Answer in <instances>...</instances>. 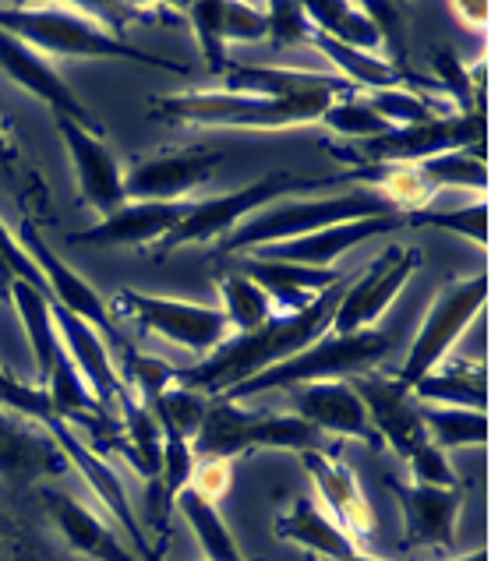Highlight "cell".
<instances>
[{
  "mask_svg": "<svg viewBox=\"0 0 491 561\" xmlns=\"http://www.w3.org/2000/svg\"><path fill=\"white\" fill-rule=\"evenodd\" d=\"M410 473H414V484H432V488H459L456 470L446 462V453H438L435 445L418 448L414 456L407 459Z\"/></svg>",
  "mask_w": 491,
  "mask_h": 561,
  "instance_id": "obj_40",
  "label": "cell"
},
{
  "mask_svg": "<svg viewBox=\"0 0 491 561\" xmlns=\"http://www.w3.org/2000/svg\"><path fill=\"white\" fill-rule=\"evenodd\" d=\"M332 131H340L346 138H354V141H364V138H378V135H386L389 131V124L375 114V110L364 103V95L361 92H346V95H336L326 110H322V117Z\"/></svg>",
  "mask_w": 491,
  "mask_h": 561,
  "instance_id": "obj_35",
  "label": "cell"
},
{
  "mask_svg": "<svg viewBox=\"0 0 491 561\" xmlns=\"http://www.w3.org/2000/svg\"><path fill=\"white\" fill-rule=\"evenodd\" d=\"M46 505H50L60 534L68 537L75 551H82L96 561H135V554L117 540L114 526H106L89 505L75 502L65 491H46Z\"/></svg>",
  "mask_w": 491,
  "mask_h": 561,
  "instance_id": "obj_25",
  "label": "cell"
},
{
  "mask_svg": "<svg viewBox=\"0 0 491 561\" xmlns=\"http://www.w3.org/2000/svg\"><path fill=\"white\" fill-rule=\"evenodd\" d=\"M0 68H4L14 82H19L22 89H28L33 95H39V100L54 110L57 117H68L75 121L78 127H85V131L100 135L103 138V127L100 121L89 114V110L82 106L71 95V89L60 82V75L50 68V64L43 60L39 50H33L28 43L8 36V32H0Z\"/></svg>",
  "mask_w": 491,
  "mask_h": 561,
  "instance_id": "obj_19",
  "label": "cell"
},
{
  "mask_svg": "<svg viewBox=\"0 0 491 561\" xmlns=\"http://www.w3.org/2000/svg\"><path fill=\"white\" fill-rule=\"evenodd\" d=\"M375 216H403V208L375 187H357L332 198L265 205L259 213H251V219L241 222L233 233L219 240V251L241 254L244 248L255 251L265 244H283V240H297L319 233L326 227H340V222H354V219H375Z\"/></svg>",
  "mask_w": 491,
  "mask_h": 561,
  "instance_id": "obj_4",
  "label": "cell"
},
{
  "mask_svg": "<svg viewBox=\"0 0 491 561\" xmlns=\"http://www.w3.org/2000/svg\"><path fill=\"white\" fill-rule=\"evenodd\" d=\"M276 534L283 540L297 543V548H305L319 558H329V561L351 558L361 551L357 543L343 534V526L322 508V502L315 499V494H300V499H294V505L279 516Z\"/></svg>",
  "mask_w": 491,
  "mask_h": 561,
  "instance_id": "obj_24",
  "label": "cell"
},
{
  "mask_svg": "<svg viewBox=\"0 0 491 561\" xmlns=\"http://www.w3.org/2000/svg\"><path fill=\"white\" fill-rule=\"evenodd\" d=\"M407 227V216H375V219H354V222H340V227H326L319 233L297 237V240H283V244H265L251 251V259H265V262H290V265H308V268H329L332 259H340L343 251H351L364 244L368 237L378 233H392Z\"/></svg>",
  "mask_w": 491,
  "mask_h": 561,
  "instance_id": "obj_18",
  "label": "cell"
},
{
  "mask_svg": "<svg viewBox=\"0 0 491 561\" xmlns=\"http://www.w3.org/2000/svg\"><path fill=\"white\" fill-rule=\"evenodd\" d=\"M421 407V424L427 445H435L438 453L459 445H484L488 442V413L478 410H459V407H432V403H418Z\"/></svg>",
  "mask_w": 491,
  "mask_h": 561,
  "instance_id": "obj_30",
  "label": "cell"
},
{
  "mask_svg": "<svg viewBox=\"0 0 491 561\" xmlns=\"http://www.w3.org/2000/svg\"><path fill=\"white\" fill-rule=\"evenodd\" d=\"M392 494L400 499L407 519V543L410 548H449L464 505L459 488H432V484H403V480H386Z\"/></svg>",
  "mask_w": 491,
  "mask_h": 561,
  "instance_id": "obj_21",
  "label": "cell"
},
{
  "mask_svg": "<svg viewBox=\"0 0 491 561\" xmlns=\"http://www.w3.org/2000/svg\"><path fill=\"white\" fill-rule=\"evenodd\" d=\"M484 300H488V276L449 286V290L432 304V311H427L424 325L418 332L414 346H410V354L400 367V375H396V381L407 385V389H414L427 371H435L438 360L446 357L453 343L459 340V332L473 322V314L484 311Z\"/></svg>",
  "mask_w": 491,
  "mask_h": 561,
  "instance_id": "obj_10",
  "label": "cell"
},
{
  "mask_svg": "<svg viewBox=\"0 0 491 561\" xmlns=\"http://www.w3.org/2000/svg\"><path fill=\"white\" fill-rule=\"evenodd\" d=\"M57 131L71 152L82 202L89 208H96L103 219L110 213H117L121 205H128V198H124V170L117 167L114 152L103 146V138L85 131V127H78L68 117H57Z\"/></svg>",
  "mask_w": 491,
  "mask_h": 561,
  "instance_id": "obj_17",
  "label": "cell"
},
{
  "mask_svg": "<svg viewBox=\"0 0 491 561\" xmlns=\"http://www.w3.org/2000/svg\"><path fill=\"white\" fill-rule=\"evenodd\" d=\"M152 117L178 124H205V127H290L311 124L322 117L329 103L305 100H269V95H241V92H184L152 100Z\"/></svg>",
  "mask_w": 491,
  "mask_h": 561,
  "instance_id": "obj_7",
  "label": "cell"
},
{
  "mask_svg": "<svg viewBox=\"0 0 491 561\" xmlns=\"http://www.w3.org/2000/svg\"><path fill=\"white\" fill-rule=\"evenodd\" d=\"M449 561H488V548L473 551V554H464V558H449Z\"/></svg>",
  "mask_w": 491,
  "mask_h": 561,
  "instance_id": "obj_43",
  "label": "cell"
},
{
  "mask_svg": "<svg viewBox=\"0 0 491 561\" xmlns=\"http://www.w3.org/2000/svg\"><path fill=\"white\" fill-rule=\"evenodd\" d=\"M418 268H421L418 248H386L361 272V279L346 286V294L336 304V314L329 322V335H354L372 329L389 311V304Z\"/></svg>",
  "mask_w": 491,
  "mask_h": 561,
  "instance_id": "obj_11",
  "label": "cell"
},
{
  "mask_svg": "<svg viewBox=\"0 0 491 561\" xmlns=\"http://www.w3.org/2000/svg\"><path fill=\"white\" fill-rule=\"evenodd\" d=\"M54 322L60 332V346H65V354L71 357V364L78 367V371L89 378V389L100 399V407H106L110 396L124 399L132 392L128 385L121 381V375L114 371V364H110L106 343L96 335V329H89L82 318H75L71 311L57 308V304H54Z\"/></svg>",
  "mask_w": 491,
  "mask_h": 561,
  "instance_id": "obj_23",
  "label": "cell"
},
{
  "mask_svg": "<svg viewBox=\"0 0 491 561\" xmlns=\"http://www.w3.org/2000/svg\"><path fill=\"white\" fill-rule=\"evenodd\" d=\"M269 14V36L276 43H300L311 36V25L300 4H265Z\"/></svg>",
  "mask_w": 491,
  "mask_h": 561,
  "instance_id": "obj_41",
  "label": "cell"
},
{
  "mask_svg": "<svg viewBox=\"0 0 491 561\" xmlns=\"http://www.w3.org/2000/svg\"><path fill=\"white\" fill-rule=\"evenodd\" d=\"M241 276L259 283L262 290L273 297L279 314L305 311L315 300V294H326L329 286L343 279L336 268H308V265H290V262H265V259H248L241 262Z\"/></svg>",
  "mask_w": 491,
  "mask_h": 561,
  "instance_id": "obj_22",
  "label": "cell"
},
{
  "mask_svg": "<svg viewBox=\"0 0 491 561\" xmlns=\"http://www.w3.org/2000/svg\"><path fill=\"white\" fill-rule=\"evenodd\" d=\"M407 325H392V329H364L354 335H322L315 340L308 350L279 360L273 367H265L262 375L248 378L244 385H237L227 396L216 399H233V403H244L248 396L255 392H273V389H290V385H305V381H336V378H354V375H368L372 367L389 357L392 346H400Z\"/></svg>",
  "mask_w": 491,
  "mask_h": 561,
  "instance_id": "obj_3",
  "label": "cell"
},
{
  "mask_svg": "<svg viewBox=\"0 0 491 561\" xmlns=\"http://www.w3.org/2000/svg\"><path fill=\"white\" fill-rule=\"evenodd\" d=\"M269 36L265 4H224V39L255 43Z\"/></svg>",
  "mask_w": 491,
  "mask_h": 561,
  "instance_id": "obj_39",
  "label": "cell"
},
{
  "mask_svg": "<svg viewBox=\"0 0 491 561\" xmlns=\"http://www.w3.org/2000/svg\"><path fill=\"white\" fill-rule=\"evenodd\" d=\"M305 19H311L315 32H322L326 39L351 46V50L372 54L378 57L382 50V39H378V28L372 19L364 14V8L354 4H305Z\"/></svg>",
  "mask_w": 491,
  "mask_h": 561,
  "instance_id": "obj_29",
  "label": "cell"
},
{
  "mask_svg": "<svg viewBox=\"0 0 491 561\" xmlns=\"http://www.w3.org/2000/svg\"><path fill=\"white\" fill-rule=\"evenodd\" d=\"M375 178V167H354L346 173H332V178H294L287 170H276V173H265L262 181L248 184L241 191H230V195H219L209 202H198L192 205L173 233H167L160 244L152 251H178L181 244H205V240H224L227 233H233L241 227V219L259 213V208L273 205L276 198L290 195V191H319V187H332V184H346V181H372Z\"/></svg>",
  "mask_w": 491,
  "mask_h": 561,
  "instance_id": "obj_5",
  "label": "cell"
},
{
  "mask_svg": "<svg viewBox=\"0 0 491 561\" xmlns=\"http://www.w3.org/2000/svg\"><path fill=\"white\" fill-rule=\"evenodd\" d=\"M219 290H224V300H227V318L237 332H251L265 325L269 318H276V304L269 297L259 283L244 279L241 272H227V276H219Z\"/></svg>",
  "mask_w": 491,
  "mask_h": 561,
  "instance_id": "obj_32",
  "label": "cell"
},
{
  "mask_svg": "<svg viewBox=\"0 0 491 561\" xmlns=\"http://www.w3.org/2000/svg\"><path fill=\"white\" fill-rule=\"evenodd\" d=\"M187 488L216 505L230 491V459H195L192 484Z\"/></svg>",
  "mask_w": 491,
  "mask_h": 561,
  "instance_id": "obj_42",
  "label": "cell"
},
{
  "mask_svg": "<svg viewBox=\"0 0 491 561\" xmlns=\"http://www.w3.org/2000/svg\"><path fill=\"white\" fill-rule=\"evenodd\" d=\"M410 396L418 403H432V407H459V410L488 413V367L449 364L446 371H427L410 389Z\"/></svg>",
  "mask_w": 491,
  "mask_h": 561,
  "instance_id": "obj_28",
  "label": "cell"
},
{
  "mask_svg": "<svg viewBox=\"0 0 491 561\" xmlns=\"http://www.w3.org/2000/svg\"><path fill=\"white\" fill-rule=\"evenodd\" d=\"M8 294L19 304V314L28 329V340H33V354L39 364V378L43 385L50 381V375L57 371V364L65 360V346H60V332L54 322V304L43 290H36L33 283L25 279H11Z\"/></svg>",
  "mask_w": 491,
  "mask_h": 561,
  "instance_id": "obj_26",
  "label": "cell"
},
{
  "mask_svg": "<svg viewBox=\"0 0 491 561\" xmlns=\"http://www.w3.org/2000/svg\"><path fill=\"white\" fill-rule=\"evenodd\" d=\"M322 431H315L297 413L244 410L233 399H209L202 424L192 438L195 459H233L248 448H300L322 453Z\"/></svg>",
  "mask_w": 491,
  "mask_h": 561,
  "instance_id": "obj_6",
  "label": "cell"
},
{
  "mask_svg": "<svg viewBox=\"0 0 491 561\" xmlns=\"http://www.w3.org/2000/svg\"><path fill=\"white\" fill-rule=\"evenodd\" d=\"M68 459L57 448L54 438H39L36 431H28L25 424H19L14 416H8L0 410V473H57L65 470Z\"/></svg>",
  "mask_w": 491,
  "mask_h": 561,
  "instance_id": "obj_27",
  "label": "cell"
},
{
  "mask_svg": "<svg viewBox=\"0 0 491 561\" xmlns=\"http://www.w3.org/2000/svg\"><path fill=\"white\" fill-rule=\"evenodd\" d=\"M305 467L311 473L315 499L322 502L329 516L343 526V534L361 548V540H368L375 534L378 519H375L372 502L364 499L361 480L354 477V470L346 467L340 456L326 453V448L322 453H305Z\"/></svg>",
  "mask_w": 491,
  "mask_h": 561,
  "instance_id": "obj_16",
  "label": "cell"
},
{
  "mask_svg": "<svg viewBox=\"0 0 491 561\" xmlns=\"http://www.w3.org/2000/svg\"><path fill=\"white\" fill-rule=\"evenodd\" d=\"M181 508V516L187 519V526H192V534L198 537L202 551H205V561H248L241 554V548L233 543L227 523L219 519V512L213 502H205L202 494H195L192 488H184L178 494V502H173Z\"/></svg>",
  "mask_w": 491,
  "mask_h": 561,
  "instance_id": "obj_31",
  "label": "cell"
},
{
  "mask_svg": "<svg viewBox=\"0 0 491 561\" xmlns=\"http://www.w3.org/2000/svg\"><path fill=\"white\" fill-rule=\"evenodd\" d=\"M195 198H178V202H132L121 205L117 213L100 219L96 227L71 233V244H96V248H156L173 227L192 213Z\"/></svg>",
  "mask_w": 491,
  "mask_h": 561,
  "instance_id": "obj_15",
  "label": "cell"
},
{
  "mask_svg": "<svg viewBox=\"0 0 491 561\" xmlns=\"http://www.w3.org/2000/svg\"><path fill=\"white\" fill-rule=\"evenodd\" d=\"M432 64L442 78L438 85H442V92H446V103L459 106L456 114H473V75L456 60L453 46H438V50L432 54Z\"/></svg>",
  "mask_w": 491,
  "mask_h": 561,
  "instance_id": "obj_38",
  "label": "cell"
},
{
  "mask_svg": "<svg viewBox=\"0 0 491 561\" xmlns=\"http://www.w3.org/2000/svg\"><path fill=\"white\" fill-rule=\"evenodd\" d=\"M351 381L354 396L361 399L364 413H368V424L382 445L389 442L396 456L410 459L418 453V448L427 445V435H424V424H421V407L418 399L410 396L407 385H400L396 378H386V375H354L346 378Z\"/></svg>",
  "mask_w": 491,
  "mask_h": 561,
  "instance_id": "obj_13",
  "label": "cell"
},
{
  "mask_svg": "<svg viewBox=\"0 0 491 561\" xmlns=\"http://www.w3.org/2000/svg\"><path fill=\"white\" fill-rule=\"evenodd\" d=\"M290 413L300 421H308L322 435H343V438H361L368 442L375 453L382 448V438L375 435L364 413L361 399L354 396L351 381H305L290 385Z\"/></svg>",
  "mask_w": 491,
  "mask_h": 561,
  "instance_id": "obj_14",
  "label": "cell"
},
{
  "mask_svg": "<svg viewBox=\"0 0 491 561\" xmlns=\"http://www.w3.org/2000/svg\"><path fill=\"white\" fill-rule=\"evenodd\" d=\"M0 32L28 43L33 50H50L60 57H106V60H138L149 68H163L173 75H187L184 64L141 54L124 43L117 32H110L96 8L89 4H0Z\"/></svg>",
  "mask_w": 491,
  "mask_h": 561,
  "instance_id": "obj_2",
  "label": "cell"
},
{
  "mask_svg": "<svg viewBox=\"0 0 491 561\" xmlns=\"http://www.w3.org/2000/svg\"><path fill=\"white\" fill-rule=\"evenodd\" d=\"M110 318H128V322H138L141 329L163 332L167 340L195 350L202 357H209L233 332L227 311H219V308H202V304L149 297V294H132V290L114 294V300H110Z\"/></svg>",
  "mask_w": 491,
  "mask_h": 561,
  "instance_id": "obj_9",
  "label": "cell"
},
{
  "mask_svg": "<svg viewBox=\"0 0 491 561\" xmlns=\"http://www.w3.org/2000/svg\"><path fill=\"white\" fill-rule=\"evenodd\" d=\"M195 22V36L202 43V54L209 71H227V39H224V4H192L187 8Z\"/></svg>",
  "mask_w": 491,
  "mask_h": 561,
  "instance_id": "obj_36",
  "label": "cell"
},
{
  "mask_svg": "<svg viewBox=\"0 0 491 561\" xmlns=\"http://www.w3.org/2000/svg\"><path fill=\"white\" fill-rule=\"evenodd\" d=\"M414 170L424 178V184L438 191L446 184H459V187H488V167L484 159H473V152L459 149V152H446L435 159H424V163H414Z\"/></svg>",
  "mask_w": 491,
  "mask_h": 561,
  "instance_id": "obj_34",
  "label": "cell"
},
{
  "mask_svg": "<svg viewBox=\"0 0 491 561\" xmlns=\"http://www.w3.org/2000/svg\"><path fill=\"white\" fill-rule=\"evenodd\" d=\"M340 561H382V558H372V554L357 551V554H351V558H340Z\"/></svg>",
  "mask_w": 491,
  "mask_h": 561,
  "instance_id": "obj_44",
  "label": "cell"
},
{
  "mask_svg": "<svg viewBox=\"0 0 491 561\" xmlns=\"http://www.w3.org/2000/svg\"><path fill=\"white\" fill-rule=\"evenodd\" d=\"M351 283H354V276H343L336 286H329L326 294L315 297L305 311L276 314L259 329L230 335V340L219 343L202 364L184 367V371L173 375V385H178V389L202 392L209 399L227 396L230 389L244 385L248 378L262 375L265 367H273L279 360L300 354V350H308L315 340H322V335L329 332L332 314H336V304Z\"/></svg>",
  "mask_w": 491,
  "mask_h": 561,
  "instance_id": "obj_1",
  "label": "cell"
},
{
  "mask_svg": "<svg viewBox=\"0 0 491 561\" xmlns=\"http://www.w3.org/2000/svg\"><path fill=\"white\" fill-rule=\"evenodd\" d=\"M22 237H25V254L39 268V276L46 283V294H50V300L57 304V308H65L75 318H82L89 329H96L100 340H103V335H106V340H117L114 318H110V311H106V304L100 300V294L92 290V286L82 276H78L75 268H68L65 262H60L57 254H50V248L43 244L28 222L22 227Z\"/></svg>",
  "mask_w": 491,
  "mask_h": 561,
  "instance_id": "obj_20",
  "label": "cell"
},
{
  "mask_svg": "<svg viewBox=\"0 0 491 561\" xmlns=\"http://www.w3.org/2000/svg\"><path fill=\"white\" fill-rule=\"evenodd\" d=\"M410 222H427V227H442L453 233H464L467 240H478L488 248V205H464V208H446V213H410Z\"/></svg>",
  "mask_w": 491,
  "mask_h": 561,
  "instance_id": "obj_37",
  "label": "cell"
},
{
  "mask_svg": "<svg viewBox=\"0 0 491 561\" xmlns=\"http://www.w3.org/2000/svg\"><path fill=\"white\" fill-rule=\"evenodd\" d=\"M219 159L224 156L213 146H187V149L138 156L135 163L124 170V198L178 202L209 178Z\"/></svg>",
  "mask_w": 491,
  "mask_h": 561,
  "instance_id": "obj_12",
  "label": "cell"
},
{
  "mask_svg": "<svg viewBox=\"0 0 491 561\" xmlns=\"http://www.w3.org/2000/svg\"><path fill=\"white\" fill-rule=\"evenodd\" d=\"M364 103H368L378 117H382L389 127H410V124H427L435 117H453L442 114L438 100H424V95L410 92V89H378V92H361Z\"/></svg>",
  "mask_w": 491,
  "mask_h": 561,
  "instance_id": "obj_33",
  "label": "cell"
},
{
  "mask_svg": "<svg viewBox=\"0 0 491 561\" xmlns=\"http://www.w3.org/2000/svg\"><path fill=\"white\" fill-rule=\"evenodd\" d=\"M488 127L484 114H453V117H435L427 124H410V127H389L386 135L364 138L354 149H336L332 156L340 159H364V167H414L424 159L473 149V141L484 146Z\"/></svg>",
  "mask_w": 491,
  "mask_h": 561,
  "instance_id": "obj_8",
  "label": "cell"
}]
</instances>
